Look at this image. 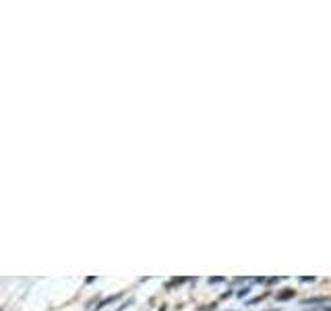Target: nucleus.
I'll list each match as a JSON object with an SVG mask.
<instances>
[{
    "label": "nucleus",
    "instance_id": "obj_2",
    "mask_svg": "<svg viewBox=\"0 0 331 311\" xmlns=\"http://www.w3.org/2000/svg\"><path fill=\"white\" fill-rule=\"evenodd\" d=\"M325 311H331V307H329V309H325Z\"/></svg>",
    "mask_w": 331,
    "mask_h": 311
},
{
    "label": "nucleus",
    "instance_id": "obj_1",
    "mask_svg": "<svg viewBox=\"0 0 331 311\" xmlns=\"http://www.w3.org/2000/svg\"><path fill=\"white\" fill-rule=\"evenodd\" d=\"M292 295H294V292H292V290H288V292H284V295H282V292H280V299H290Z\"/></svg>",
    "mask_w": 331,
    "mask_h": 311
}]
</instances>
